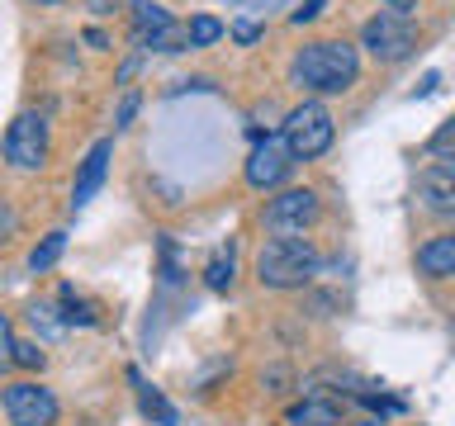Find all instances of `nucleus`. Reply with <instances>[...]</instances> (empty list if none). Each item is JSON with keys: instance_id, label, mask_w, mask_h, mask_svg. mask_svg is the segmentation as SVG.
<instances>
[{"instance_id": "a211bd4d", "label": "nucleus", "mask_w": 455, "mask_h": 426, "mask_svg": "<svg viewBox=\"0 0 455 426\" xmlns=\"http://www.w3.org/2000/svg\"><path fill=\"white\" fill-rule=\"evenodd\" d=\"M427 152H432L441 166H451V162H455V119H446L432 138H427Z\"/></svg>"}, {"instance_id": "9d476101", "label": "nucleus", "mask_w": 455, "mask_h": 426, "mask_svg": "<svg viewBox=\"0 0 455 426\" xmlns=\"http://www.w3.org/2000/svg\"><path fill=\"white\" fill-rule=\"evenodd\" d=\"M418 194L432 213H455V166H427Z\"/></svg>"}, {"instance_id": "9b49d317", "label": "nucleus", "mask_w": 455, "mask_h": 426, "mask_svg": "<svg viewBox=\"0 0 455 426\" xmlns=\"http://www.w3.org/2000/svg\"><path fill=\"white\" fill-rule=\"evenodd\" d=\"M171 24H176V20H171V10L152 5V0H133V48L138 52H152V43L162 38Z\"/></svg>"}, {"instance_id": "4468645a", "label": "nucleus", "mask_w": 455, "mask_h": 426, "mask_svg": "<svg viewBox=\"0 0 455 426\" xmlns=\"http://www.w3.org/2000/svg\"><path fill=\"white\" fill-rule=\"evenodd\" d=\"M128 379H133V389H138V407H142V417H152V422H162V426H176V422H180V417H176V407H171L166 398H162L148 379L138 375V369H128Z\"/></svg>"}, {"instance_id": "393cba45", "label": "nucleus", "mask_w": 455, "mask_h": 426, "mask_svg": "<svg viewBox=\"0 0 455 426\" xmlns=\"http://www.w3.org/2000/svg\"><path fill=\"white\" fill-rule=\"evenodd\" d=\"M233 38L237 43H256V38H261V24H256V20H237L233 24Z\"/></svg>"}, {"instance_id": "aec40b11", "label": "nucleus", "mask_w": 455, "mask_h": 426, "mask_svg": "<svg viewBox=\"0 0 455 426\" xmlns=\"http://www.w3.org/2000/svg\"><path fill=\"white\" fill-rule=\"evenodd\" d=\"M10 365H24V369H43V351L34 346V341H14V355Z\"/></svg>"}, {"instance_id": "cd10ccee", "label": "nucleus", "mask_w": 455, "mask_h": 426, "mask_svg": "<svg viewBox=\"0 0 455 426\" xmlns=\"http://www.w3.org/2000/svg\"><path fill=\"white\" fill-rule=\"evenodd\" d=\"M10 227H14V213H10L5 204H0V241H5V233H10Z\"/></svg>"}, {"instance_id": "ddd939ff", "label": "nucleus", "mask_w": 455, "mask_h": 426, "mask_svg": "<svg viewBox=\"0 0 455 426\" xmlns=\"http://www.w3.org/2000/svg\"><path fill=\"white\" fill-rule=\"evenodd\" d=\"M284 422L290 426H341V407L332 398H304V403H294L284 412Z\"/></svg>"}, {"instance_id": "dca6fc26", "label": "nucleus", "mask_w": 455, "mask_h": 426, "mask_svg": "<svg viewBox=\"0 0 455 426\" xmlns=\"http://www.w3.org/2000/svg\"><path fill=\"white\" fill-rule=\"evenodd\" d=\"M62 251H67V233H48V237H43L34 251H28V270H34V275H43V270H52L57 261H62Z\"/></svg>"}, {"instance_id": "f257e3e1", "label": "nucleus", "mask_w": 455, "mask_h": 426, "mask_svg": "<svg viewBox=\"0 0 455 426\" xmlns=\"http://www.w3.org/2000/svg\"><path fill=\"white\" fill-rule=\"evenodd\" d=\"M355 76H361V52L341 38L308 43L290 62V81L299 91H313V95H341L355 85Z\"/></svg>"}, {"instance_id": "c756f323", "label": "nucleus", "mask_w": 455, "mask_h": 426, "mask_svg": "<svg viewBox=\"0 0 455 426\" xmlns=\"http://www.w3.org/2000/svg\"><path fill=\"white\" fill-rule=\"evenodd\" d=\"M38 5H62V0H38Z\"/></svg>"}, {"instance_id": "412c9836", "label": "nucleus", "mask_w": 455, "mask_h": 426, "mask_svg": "<svg viewBox=\"0 0 455 426\" xmlns=\"http://www.w3.org/2000/svg\"><path fill=\"white\" fill-rule=\"evenodd\" d=\"M28 318H34V327H43V336H48V341H52V336H62V322L52 318V308H48V304H34V308H28Z\"/></svg>"}, {"instance_id": "f03ea898", "label": "nucleus", "mask_w": 455, "mask_h": 426, "mask_svg": "<svg viewBox=\"0 0 455 426\" xmlns=\"http://www.w3.org/2000/svg\"><path fill=\"white\" fill-rule=\"evenodd\" d=\"M318 251L308 247L304 237H270L261 251H256V280L266 289H304V284L318 275Z\"/></svg>"}, {"instance_id": "6e6552de", "label": "nucleus", "mask_w": 455, "mask_h": 426, "mask_svg": "<svg viewBox=\"0 0 455 426\" xmlns=\"http://www.w3.org/2000/svg\"><path fill=\"white\" fill-rule=\"evenodd\" d=\"M290 166H294V156L284 147V138H266V142H256L251 156H247V185L251 190H275V185L290 176Z\"/></svg>"}, {"instance_id": "423d86ee", "label": "nucleus", "mask_w": 455, "mask_h": 426, "mask_svg": "<svg viewBox=\"0 0 455 426\" xmlns=\"http://www.w3.org/2000/svg\"><path fill=\"white\" fill-rule=\"evenodd\" d=\"M0 407H5L10 426H57V393L43 389V383L24 379V383H10L5 393H0Z\"/></svg>"}, {"instance_id": "7c9ffc66", "label": "nucleus", "mask_w": 455, "mask_h": 426, "mask_svg": "<svg viewBox=\"0 0 455 426\" xmlns=\"http://www.w3.org/2000/svg\"><path fill=\"white\" fill-rule=\"evenodd\" d=\"M365 426H379V422H365Z\"/></svg>"}, {"instance_id": "39448f33", "label": "nucleus", "mask_w": 455, "mask_h": 426, "mask_svg": "<svg viewBox=\"0 0 455 426\" xmlns=\"http://www.w3.org/2000/svg\"><path fill=\"white\" fill-rule=\"evenodd\" d=\"M5 162L14 170H43V162H48V119L34 109L14 114V123L5 128Z\"/></svg>"}, {"instance_id": "0eeeda50", "label": "nucleus", "mask_w": 455, "mask_h": 426, "mask_svg": "<svg viewBox=\"0 0 455 426\" xmlns=\"http://www.w3.org/2000/svg\"><path fill=\"white\" fill-rule=\"evenodd\" d=\"M318 213H323V204H318L313 190H284L266 204L261 223L270 227V233H304V227L318 223Z\"/></svg>"}, {"instance_id": "c85d7f7f", "label": "nucleus", "mask_w": 455, "mask_h": 426, "mask_svg": "<svg viewBox=\"0 0 455 426\" xmlns=\"http://www.w3.org/2000/svg\"><path fill=\"white\" fill-rule=\"evenodd\" d=\"M384 5H389V10H394V14H408V10H412V5H418V0H384Z\"/></svg>"}, {"instance_id": "7ed1b4c3", "label": "nucleus", "mask_w": 455, "mask_h": 426, "mask_svg": "<svg viewBox=\"0 0 455 426\" xmlns=\"http://www.w3.org/2000/svg\"><path fill=\"white\" fill-rule=\"evenodd\" d=\"M332 138H337L332 114H327V105H318V99H304L299 109L284 114V147H290L294 162L323 156L327 147H332Z\"/></svg>"}, {"instance_id": "a878e982", "label": "nucleus", "mask_w": 455, "mask_h": 426, "mask_svg": "<svg viewBox=\"0 0 455 426\" xmlns=\"http://www.w3.org/2000/svg\"><path fill=\"white\" fill-rule=\"evenodd\" d=\"M247 10H256V14H266V10H275V5H290V0H242Z\"/></svg>"}, {"instance_id": "5701e85b", "label": "nucleus", "mask_w": 455, "mask_h": 426, "mask_svg": "<svg viewBox=\"0 0 455 426\" xmlns=\"http://www.w3.org/2000/svg\"><path fill=\"white\" fill-rule=\"evenodd\" d=\"M323 10H327V0H304V5H299V10L290 14V24H313Z\"/></svg>"}, {"instance_id": "2eb2a0df", "label": "nucleus", "mask_w": 455, "mask_h": 426, "mask_svg": "<svg viewBox=\"0 0 455 426\" xmlns=\"http://www.w3.org/2000/svg\"><path fill=\"white\" fill-rule=\"evenodd\" d=\"M233 280H237V261H233V247H228V251H219L204 265V284L213 294H228V289H233Z\"/></svg>"}, {"instance_id": "b1692460", "label": "nucleus", "mask_w": 455, "mask_h": 426, "mask_svg": "<svg viewBox=\"0 0 455 426\" xmlns=\"http://www.w3.org/2000/svg\"><path fill=\"white\" fill-rule=\"evenodd\" d=\"M133 114H138V95L128 91L124 105H119V114H114V128H128V123H133Z\"/></svg>"}, {"instance_id": "6ab92c4d", "label": "nucleus", "mask_w": 455, "mask_h": 426, "mask_svg": "<svg viewBox=\"0 0 455 426\" xmlns=\"http://www.w3.org/2000/svg\"><path fill=\"white\" fill-rule=\"evenodd\" d=\"M62 322H76V327H95V308L85 304V298H76V289L71 284H62Z\"/></svg>"}, {"instance_id": "20e7f679", "label": "nucleus", "mask_w": 455, "mask_h": 426, "mask_svg": "<svg viewBox=\"0 0 455 426\" xmlns=\"http://www.w3.org/2000/svg\"><path fill=\"white\" fill-rule=\"evenodd\" d=\"M361 48H370V57H379V62H403V57L418 52V24H412L408 14L384 10L375 20H365Z\"/></svg>"}, {"instance_id": "f8f14e48", "label": "nucleus", "mask_w": 455, "mask_h": 426, "mask_svg": "<svg viewBox=\"0 0 455 426\" xmlns=\"http://www.w3.org/2000/svg\"><path fill=\"white\" fill-rule=\"evenodd\" d=\"M418 270H422V275H432V280L455 275V233L422 241V247H418Z\"/></svg>"}, {"instance_id": "f3484780", "label": "nucleus", "mask_w": 455, "mask_h": 426, "mask_svg": "<svg viewBox=\"0 0 455 426\" xmlns=\"http://www.w3.org/2000/svg\"><path fill=\"white\" fill-rule=\"evenodd\" d=\"M185 34H190V48H209V43H219L228 28H223V20H213V14H195V20L185 24Z\"/></svg>"}, {"instance_id": "bb28decb", "label": "nucleus", "mask_w": 455, "mask_h": 426, "mask_svg": "<svg viewBox=\"0 0 455 426\" xmlns=\"http://www.w3.org/2000/svg\"><path fill=\"white\" fill-rule=\"evenodd\" d=\"M85 43H91V48H109V38L100 34V28H85Z\"/></svg>"}, {"instance_id": "4be33fe9", "label": "nucleus", "mask_w": 455, "mask_h": 426, "mask_svg": "<svg viewBox=\"0 0 455 426\" xmlns=\"http://www.w3.org/2000/svg\"><path fill=\"white\" fill-rule=\"evenodd\" d=\"M14 355V332H10V312H0V369L10 365Z\"/></svg>"}, {"instance_id": "1a4fd4ad", "label": "nucleus", "mask_w": 455, "mask_h": 426, "mask_svg": "<svg viewBox=\"0 0 455 426\" xmlns=\"http://www.w3.org/2000/svg\"><path fill=\"white\" fill-rule=\"evenodd\" d=\"M109 156H114V138H100L91 152H85V162L76 170V185H71V209H85L95 199V190L105 185L109 176Z\"/></svg>"}]
</instances>
